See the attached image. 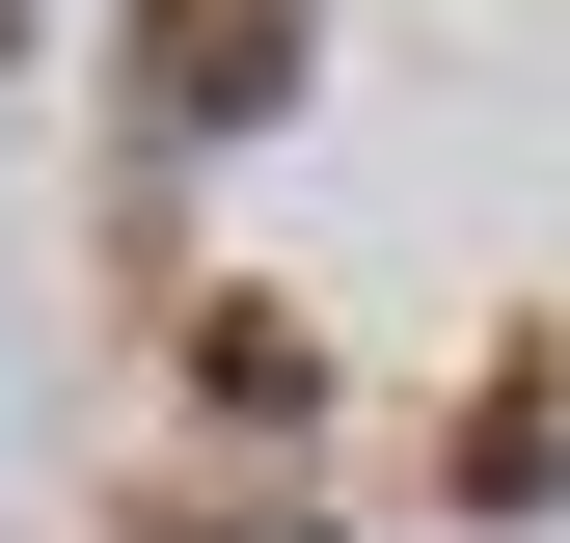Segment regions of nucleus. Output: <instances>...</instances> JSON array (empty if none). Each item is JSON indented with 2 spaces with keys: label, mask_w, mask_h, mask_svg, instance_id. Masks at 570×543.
Instances as JSON below:
<instances>
[{
  "label": "nucleus",
  "mask_w": 570,
  "mask_h": 543,
  "mask_svg": "<svg viewBox=\"0 0 570 543\" xmlns=\"http://www.w3.org/2000/svg\"><path fill=\"white\" fill-rule=\"evenodd\" d=\"M299 109V0H136V136H272Z\"/></svg>",
  "instance_id": "f257e3e1"
},
{
  "label": "nucleus",
  "mask_w": 570,
  "mask_h": 543,
  "mask_svg": "<svg viewBox=\"0 0 570 543\" xmlns=\"http://www.w3.org/2000/svg\"><path fill=\"white\" fill-rule=\"evenodd\" d=\"M462 490H489V516L570 490V354H489V381H462Z\"/></svg>",
  "instance_id": "f03ea898"
},
{
  "label": "nucleus",
  "mask_w": 570,
  "mask_h": 543,
  "mask_svg": "<svg viewBox=\"0 0 570 543\" xmlns=\"http://www.w3.org/2000/svg\"><path fill=\"white\" fill-rule=\"evenodd\" d=\"M190 381H218V407H326V354H299V299H190Z\"/></svg>",
  "instance_id": "7ed1b4c3"
},
{
  "label": "nucleus",
  "mask_w": 570,
  "mask_h": 543,
  "mask_svg": "<svg viewBox=\"0 0 570 543\" xmlns=\"http://www.w3.org/2000/svg\"><path fill=\"white\" fill-rule=\"evenodd\" d=\"M164 543H299V516H164Z\"/></svg>",
  "instance_id": "20e7f679"
},
{
  "label": "nucleus",
  "mask_w": 570,
  "mask_h": 543,
  "mask_svg": "<svg viewBox=\"0 0 570 543\" xmlns=\"http://www.w3.org/2000/svg\"><path fill=\"white\" fill-rule=\"evenodd\" d=\"M0 55H28V0H0Z\"/></svg>",
  "instance_id": "39448f33"
}]
</instances>
